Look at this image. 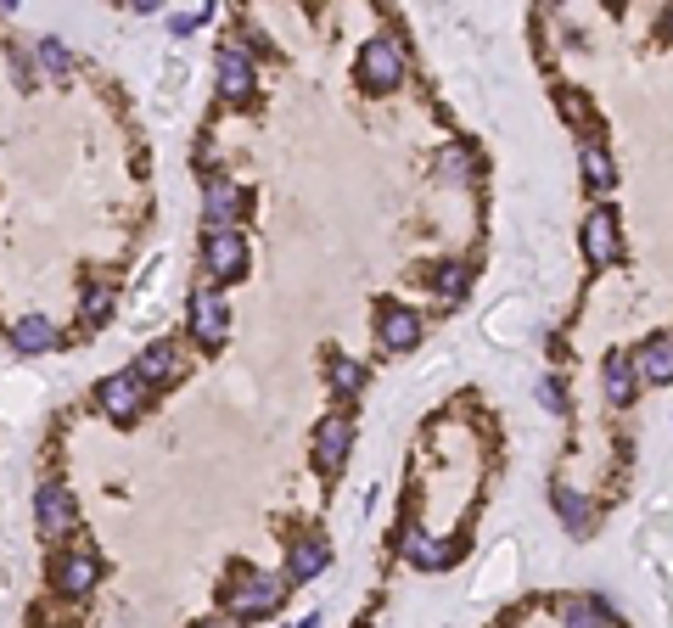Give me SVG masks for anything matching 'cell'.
I'll list each match as a JSON object with an SVG mask.
<instances>
[{
    "label": "cell",
    "instance_id": "obj_1",
    "mask_svg": "<svg viewBox=\"0 0 673 628\" xmlns=\"http://www.w3.org/2000/svg\"><path fill=\"white\" fill-rule=\"evenodd\" d=\"M219 600H225L230 623H258V617L281 612V600H287V578H281V572H264V567H236V572H230V584L219 589Z\"/></svg>",
    "mask_w": 673,
    "mask_h": 628
},
{
    "label": "cell",
    "instance_id": "obj_2",
    "mask_svg": "<svg viewBox=\"0 0 673 628\" xmlns=\"http://www.w3.org/2000/svg\"><path fill=\"white\" fill-rule=\"evenodd\" d=\"M404 68H410V51H404L399 34H376V40H365V51H359V85L371 90V96L399 85Z\"/></svg>",
    "mask_w": 673,
    "mask_h": 628
},
{
    "label": "cell",
    "instance_id": "obj_3",
    "mask_svg": "<svg viewBox=\"0 0 673 628\" xmlns=\"http://www.w3.org/2000/svg\"><path fill=\"white\" fill-rule=\"evenodd\" d=\"M202 264L214 275V286H230L247 275V236L242 230H208L202 236Z\"/></svg>",
    "mask_w": 673,
    "mask_h": 628
},
{
    "label": "cell",
    "instance_id": "obj_4",
    "mask_svg": "<svg viewBox=\"0 0 673 628\" xmlns=\"http://www.w3.org/2000/svg\"><path fill=\"white\" fill-rule=\"evenodd\" d=\"M393 539H399V556L410 561V567H421V572H444V567H455L460 550H466L460 539H427V533H421L416 522H404V528L393 533Z\"/></svg>",
    "mask_w": 673,
    "mask_h": 628
},
{
    "label": "cell",
    "instance_id": "obj_5",
    "mask_svg": "<svg viewBox=\"0 0 673 628\" xmlns=\"http://www.w3.org/2000/svg\"><path fill=\"white\" fill-rule=\"evenodd\" d=\"M421 337H427V320L410 303H382L376 309V343L387 354H410V348H421Z\"/></svg>",
    "mask_w": 673,
    "mask_h": 628
},
{
    "label": "cell",
    "instance_id": "obj_6",
    "mask_svg": "<svg viewBox=\"0 0 673 628\" xmlns=\"http://www.w3.org/2000/svg\"><path fill=\"white\" fill-rule=\"evenodd\" d=\"M242 214H247V186H236L230 174H208V186H202V225L208 230H236Z\"/></svg>",
    "mask_w": 673,
    "mask_h": 628
},
{
    "label": "cell",
    "instance_id": "obj_7",
    "mask_svg": "<svg viewBox=\"0 0 673 628\" xmlns=\"http://www.w3.org/2000/svg\"><path fill=\"white\" fill-rule=\"evenodd\" d=\"M214 79H219V96L225 101H247L258 85V68H253V51L242 40H225L214 57Z\"/></svg>",
    "mask_w": 673,
    "mask_h": 628
},
{
    "label": "cell",
    "instance_id": "obj_8",
    "mask_svg": "<svg viewBox=\"0 0 673 628\" xmlns=\"http://www.w3.org/2000/svg\"><path fill=\"white\" fill-rule=\"evenodd\" d=\"M191 331H197L202 348H219L230 337V303L219 286H197L191 292Z\"/></svg>",
    "mask_w": 673,
    "mask_h": 628
},
{
    "label": "cell",
    "instance_id": "obj_9",
    "mask_svg": "<svg viewBox=\"0 0 673 628\" xmlns=\"http://www.w3.org/2000/svg\"><path fill=\"white\" fill-rule=\"evenodd\" d=\"M73 522H79L73 488L68 483H45L40 494H34V528H40V539H68Z\"/></svg>",
    "mask_w": 673,
    "mask_h": 628
},
{
    "label": "cell",
    "instance_id": "obj_10",
    "mask_svg": "<svg viewBox=\"0 0 673 628\" xmlns=\"http://www.w3.org/2000/svg\"><path fill=\"white\" fill-rule=\"evenodd\" d=\"M331 567V544L320 539V533H303V539L287 544V561H281V578H287V589L298 584H315L320 572Z\"/></svg>",
    "mask_w": 673,
    "mask_h": 628
},
{
    "label": "cell",
    "instance_id": "obj_11",
    "mask_svg": "<svg viewBox=\"0 0 673 628\" xmlns=\"http://www.w3.org/2000/svg\"><path fill=\"white\" fill-rule=\"evenodd\" d=\"M96 399H101V410L113 415V421H135V415L146 410V382L135 371H113L96 387Z\"/></svg>",
    "mask_w": 673,
    "mask_h": 628
},
{
    "label": "cell",
    "instance_id": "obj_12",
    "mask_svg": "<svg viewBox=\"0 0 673 628\" xmlns=\"http://www.w3.org/2000/svg\"><path fill=\"white\" fill-rule=\"evenodd\" d=\"M348 455H354V421L348 415H326L315 427V466L331 477V471H343Z\"/></svg>",
    "mask_w": 673,
    "mask_h": 628
},
{
    "label": "cell",
    "instance_id": "obj_13",
    "mask_svg": "<svg viewBox=\"0 0 673 628\" xmlns=\"http://www.w3.org/2000/svg\"><path fill=\"white\" fill-rule=\"evenodd\" d=\"M617 253H623L617 214H612V208H595V214L584 219V258L595 264V270H606V264H617Z\"/></svg>",
    "mask_w": 673,
    "mask_h": 628
},
{
    "label": "cell",
    "instance_id": "obj_14",
    "mask_svg": "<svg viewBox=\"0 0 673 628\" xmlns=\"http://www.w3.org/2000/svg\"><path fill=\"white\" fill-rule=\"evenodd\" d=\"M601 393L612 410H629L634 399H640V371H634V354H623V348H612L601 365Z\"/></svg>",
    "mask_w": 673,
    "mask_h": 628
},
{
    "label": "cell",
    "instance_id": "obj_15",
    "mask_svg": "<svg viewBox=\"0 0 673 628\" xmlns=\"http://www.w3.org/2000/svg\"><path fill=\"white\" fill-rule=\"evenodd\" d=\"M101 584V556L96 550H68L57 556V589L62 595H90Z\"/></svg>",
    "mask_w": 673,
    "mask_h": 628
},
{
    "label": "cell",
    "instance_id": "obj_16",
    "mask_svg": "<svg viewBox=\"0 0 673 628\" xmlns=\"http://www.w3.org/2000/svg\"><path fill=\"white\" fill-rule=\"evenodd\" d=\"M180 371H186V365H180V343H169V337L146 343L141 359H135V376H141L146 387H152V382H174Z\"/></svg>",
    "mask_w": 673,
    "mask_h": 628
},
{
    "label": "cell",
    "instance_id": "obj_17",
    "mask_svg": "<svg viewBox=\"0 0 673 628\" xmlns=\"http://www.w3.org/2000/svg\"><path fill=\"white\" fill-rule=\"evenodd\" d=\"M634 371H640V382L668 387L673 382V337H645V343L634 348Z\"/></svg>",
    "mask_w": 673,
    "mask_h": 628
},
{
    "label": "cell",
    "instance_id": "obj_18",
    "mask_svg": "<svg viewBox=\"0 0 673 628\" xmlns=\"http://www.w3.org/2000/svg\"><path fill=\"white\" fill-rule=\"evenodd\" d=\"M578 169H584V186H589V191H601V197L617 186V163H612V152H606L595 135L578 146Z\"/></svg>",
    "mask_w": 673,
    "mask_h": 628
},
{
    "label": "cell",
    "instance_id": "obj_19",
    "mask_svg": "<svg viewBox=\"0 0 673 628\" xmlns=\"http://www.w3.org/2000/svg\"><path fill=\"white\" fill-rule=\"evenodd\" d=\"M12 348L17 354H51L57 348V320H45V314H23L12 326Z\"/></svg>",
    "mask_w": 673,
    "mask_h": 628
},
{
    "label": "cell",
    "instance_id": "obj_20",
    "mask_svg": "<svg viewBox=\"0 0 673 628\" xmlns=\"http://www.w3.org/2000/svg\"><path fill=\"white\" fill-rule=\"evenodd\" d=\"M432 292H438L444 303H460L466 292H472V270H466L460 258H444V264L432 270Z\"/></svg>",
    "mask_w": 673,
    "mask_h": 628
},
{
    "label": "cell",
    "instance_id": "obj_21",
    "mask_svg": "<svg viewBox=\"0 0 673 628\" xmlns=\"http://www.w3.org/2000/svg\"><path fill=\"white\" fill-rule=\"evenodd\" d=\"M326 382H331L337 399H359V393H365V365H359V359H331Z\"/></svg>",
    "mask_w": 673,
    "mask_h": 628
},
{
    "label": "cell",
    "instance_id": "obj_22",
    "mask_svg": "<svg viewBox=\"0 0 673 628\" xmlns=\"http://www.w3.org/2000/svg\"><path fill=\"white\" fill-rule=\"evenodd\" d=\"M556 516L567 522V533H589V522H595V511H589L578 488H556Z\"/></svg>",
    "mask_w": 673,
    "mask_h": 628
},
{
    "label": "cell",
    "instance_id": "obj_23",
    "mask_svg": "<svg viewBox=\"0 0 673 628\" xmlns=\"http://www.w3.org/2000/svg\"><path fill=\"white\" fill-rule=\"evenodd\" d=\"M34 62H40L51 79H68L73 73V51H68V40H57V34H45V40L34 45Z\"/></svg>",
    "mask_w": 673,
    "mask_h": 628
},
{
    "label": "cell",
    "instance_id": "obj_24",
    "mask_svg": "<svg viewBox=\"0 0 673 628\" xmlns=\"http://www.w3.org/2000/svg\"><path fill=\"white\" fill-rule=\"evenodd\" d=\"M79 314H85L90 326H101V320L113 314V281H85V292H79Z\"/></svg>",
    "mask_w": 673,
    "mask_h": 628
},
{
    "label": "cell",
    "instance_id": "obj_25",
    "mask_svg": "<svg viewBox=\"0 0 673 628\" xmlns=\"http://www.w3.org/2000/svg\"><path fill=\"white\" fill-rule=\"evenodd\" d=\"M606 623H612V606L606 600H573L561 612V628H606Z\"/></svg>",
    "mask_w": 673,
    "mask_h": 628
},
{
    "label": "cell",
    "instance_id": "obj_26",
    "mask_svg": "<svg viewBox=\"0 0 673 628\" xmlns=\"http://www.w3.org/2000/svg\"><path fill=\"white\" fill-rule=\"evenodd\" d=\"M432 169H438V180H472V174H477V163H472V152H460V146H449V152L438 157V163H432Z\"/></svg>",
    "mask_w": 673,
    "mask_h": 628
},
{
    "label": "cell",
    "instance_id": "obj_27",
    "mask_svg": "<svg viewBox=\"0 0 673 628\" xmlns=\"http://www.w3.org/2000/svg\"><path fill=\"white\" fill-rule=\"evenodd\" d=\"M208 17H214V6H197V12H174V17H169V34H174V40H186V34L202 29Z\"/></svg>",
    "mask_w": 673,
    "mask_h": 628
},
{
    "label": "cell",
    "instance_id": "obj_28",
    "mask_svg": "<svg viewBox=\"0 0 673 628\" xmlns=\"http://www.w3.org/2000/svg\"><path fill=\"white\" fill-rule=\"evenodd\" d=\"M34 68H40V62H34V51H23V45H17V51H12V79H17L23 90L34 85Z\"/></svg>",
    "mask_w": 673,
    "mask_h": 628
},
{
    "label": "cell",
    "instance_id": "obj_29",
    "mask_svg": "<svg viewBox=\"0 0 673 628\" xmlns=\"http://www.w3.org/2000/svg\"><path fill=\"white\" fill-rule=\"evenodd\" d=\"M561 113L573 118V124H589V101H584V90H561Z\"/></svg>",
    "mask_w": 673,
    "mask_h": 628
},
{
    "label": "cell",
    "instance_id": "obj_30",
    "mask_svg": "<svg viewBox=\"0 0 673 628\" xmlns=\"http://www.w3.org/2000/svg\"><path fill=\"white\" fill-rule=\"evenodd\" d=\"M539 404H545V410H567V387H561L556 376H545V382H539Z\"/></svg>",
    "mask_w": 673,
    "mask_h": 628
},
{
    "label": "cell",
    "instance_id": "obj_31",
    "mask_svg": "<svg viewBox=\"0 0 673 628\" xmlns=\"http://www.w3.org/2000/svg\"><path fill=\"white\" fill-rule=\"evenodd\" d=\"M191 628H236L230 617H202V623H191Z\"/></svg>",
    "mask_w": 673,
    "mask_h": 628
},
{
    "label": "cell",
    "instance_id": "obj_32",
    "mask_svg": "<svg viewBox=\"0 0 673 628\" xmlns=\"http://www.w3.org/2000/svg\"><path fill=\"white\" fill-rule=\"evenodd\" d=\"M292 628H320V617H298V623H292Z\"/></svg>",
    "mask_w": 673,
    "mask_h": 628
},
{
    "label": "cell",
    "instance_id": "obj_33",
    "mask_svg": "<svg viewBox=\"0 0 673 628\" xmlns=\"http://www.w3.org/2000/svg\"><path fill=\"white\" fill-rule=\"evenodd\" d=\"M668 337H673V331H668Z\"/></svg>",
    "mask_w": 673,
    "mask_h": 628
}]
</instances>
